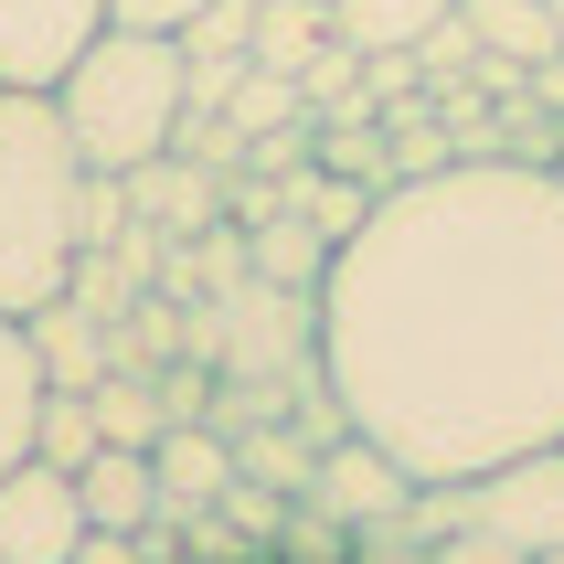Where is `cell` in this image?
I'll list each match as a JSON object with an SVG mask.
<instances>
[{
	"instance_id": "6da1fadb",
	"label": "cell",
	"mask_w": 564,
	"mask_h": 564,
	"mask_svg": "<svg viewBox=\"0 0 564 564\" xmlns=\"http://www.w3.org/2000/svg\"><path fill=\"white\" fill-rule=\"evenodd\" d=\"M319 383L415 501L564 447V171L447 160L383 182L319 267Z\"/></svg>"
},
{
	"instance_id": "7a4b0ae2",
	"label": "cell",
	"mask_w": 564,
	"mask_h": 564,
	"mask_svg": "<svg viewBox=\"0 0 564 564\" xmlns=\"http://www.w3.org/2000/svg\"><path fill=\"white\" fill-rule=\"evenodd\" d=\"M86 160L64 139L54 96H11L0 86V310L32 319L75 299L86 278Z\"/></svg>"
},
{
	"instance_id": "3957f363",
	"label": "cell",
	"mask_w": 564,
	"mask_h": 564,
	"mask_svg": "<svg viewBox=\"0 0 564 564\" xmlns=\"http://www.w3.org/2000/svg\"><path fill=\"white\" fill-rule=\"evenodd\" d=\"M54 118H64V139H75V160L107 171V182L171 160V150H182V128H192V64H182V43H171V32L107 22L86 54L64 64Z\"/></svg>"
},
{
	"instance_id": "277c9868",
	"label": "cell",
	"mask_w": 564,
	"mask_h": 564,
	"mask_svg": "<svg viewBox=\"0 0 564 564\" xmlns=\"http://www.w3.org/2000/svg\"><path fill=\"white\" fill-rule=\"evenodd\" d=\"M107 32V0H0V86L11 96H54L64 64Z\"/></svg>"
},
{
	"instance_id": "5b68a950",
	"label": "cell",
	"mask_w": 564,
	"mask_h": 564,
	"mask_svg": "<svg viewBox=\"0 0 564 564\" xmlns=\"http://www.w3.org/2000/svg\"><path fill=\"white\" fill-rule=\"evenodd\" d=\"M75 543H86L75 469H54V458L0 469V564H75Z\"/></svg>"
},
{
	"instance_id": "8992f818",
	"label": "cell",
	"mask_w": 564,
	"mask_h": 564,
	"mask_svg": "<svg viewBox=\"0 0 564 564\" xmlns=\"http://www.w3.org/2000/svg\"><path fill=\"white\" fill-rule=\"evenodd\" d=\"M75 501H86V533H150V522H160L150 447H96L86 469H75Z\"/></svg>"
},
{
	"instance_id": "52a82bcc",
	"label": "cell",
	"mask_w": 564,
	"mask_h": 564,
	"mask_svg": "<svg viewBox=\"0 0 564 564\" xmlns=\"http://www.w3.org/2000/svg\"><path fill=\"white\" fill-rule=\"evenodd\" d=\"M447 22H458V0H330V43H341L351 64L415 54V43H437Z\"/></svg>"
},
{
	"instance_id": "ba28073f",
	"label": "cell",
	"mask_w": 564,
	"mask_h": 564,
	"mask_svg": "<svg viewBox=\"0 0 564 564\" xmlns=\"http://www.w3.org/2000/svg\"><path fill=\"white\" fill-rule=\"evenodd\" d=\"M150 469H160V522H182V511H214L235 490V447L203 437V426H160Z\"/></svg>"
},
{
	"instance_id": "9c48e42d",
	"label": "cell",
	"mask_w": 564,
	"mask_h": 564,
	"mask_svg": "<svg viewBox=\"0 0 564 564\" xmlns=\"http://www.w3.org/2000/svg\"><path fill=\"white\" fill-rule=\"evenodd\" d=\"M319 501L341 511V522H373V511H405V501H415V479L394 469V458H383L373 437H351V426H341L330 469H319Z\"/></svg>"
},
{
	"instance_id": "30bf717a",
	"label": "cell",
	"mask_w": 564,
	"mask_h": 564,
	"mask_svg": "<svg viewBox=\"0 0 564 564\" xmlns=\"http://www.w3.org/2000/svg\"><path fill=\"white\" fill-rule=\"evenodd\" d=\"M32 415H43V351H32V319L0 310V469L32 458Z\"/></svg>"
},
{
	"instance_id": "8fae6325",
	"label": "cell",
	"mask_w": 564,
	"mask_h": 564,
	"mask_svg": "<svg viewBox=\"0 0 564 564\" xmlns=\"http://www.w3.org/2000/svg\"><path fill=\"white\" fill-rule=\"evenodd\" d=\"M458 32L479 54H511V64H554V0H458Z\"/></svg>"
},
{
	"instance_id": "7c38bea8",
	"label": "cell",
	"mask_w": 564,
	"mask_h": 564,
	"mask_svg": "<svg viewBox=\"0 0 564 564\" xmlns=\"http://www.w3.org/2000/svg\"><path fill=\"white\" fill-rule=\"evenodd\" d=\"M330 54V0H256V64L267 75H310Z\"/></svg>"
},
{
	"instance_id": "4fadbf2b",
	"label": "cell",
	"mask_w": 564,
	"mask_h": 564,
	"mask_svg": "<svg viewBox=\"0 0 564 564\" xmlns=\"http://www.w3.org/2000/svg\"><path fill=\"white\" fill-rule=\"evenodd\" d=\"M96 394L86 383H43V415H32V458H54V469H86L96 458Z\"/></svg>"
},
{
	"instance_id": "5bb4252c",
	"label": "cell",
	"mask_w": 564,
	"mask_h": 564,
	"mask_svg": "<svg viewBox=\"0 0 564 564\" xmlns=\"http://www.w3.org/2000/svg\"><path fill=\"white\" fill-rule=\"evenodd\" d=\"M32 351H43V383H96L107 373V351H96V330H86V299L32 310Z\"/></svg>"
},
{
	"instance_id": "9a60e30c",
	"label": "cell",
	"mask_w": 564,
	"mask_h": 564,
	"mask_svg": "<svg viewBox=\"0 0 564 564\" xmlns=\"http://www.w3.org/2000/svg\"><path fill=\"white\" fill-rule=\"evenodd\" d=\"M96 437L107 447H160V405H150V383L139 373H96Z\"/></svg>"
},
{
	"instance_id": "2e32d148",
	"label": "cell",
	"mask_w": 564,
	"mask_h": 564,
	"mask_svg": "<svg viewBox=\"0 0 564 564\" xmlns=\"http://www.w3.org/2000/svg\"><path fill=\"white\" fill-rule=\"evenodd\" d=\"M203 0H107V22H128V32H182Z\"/></svg>"
},
{
	"instance_id": "e0dca14e",
	"label": "cell",
	"mask_w": 564,
	"mask_h": 564,
	"mask_svg": "<svg viewBox=\"0 0 564 564\" xmlns=\"http://www.w3.org/2000/svg\"><path fill=\"white\" fill-rule=\"evenodd\" d=\"M75 564H150V533H86Z\"/></svg>"
}]
</instances>
